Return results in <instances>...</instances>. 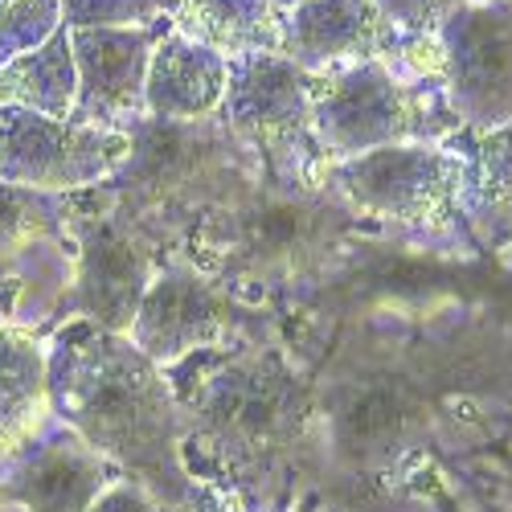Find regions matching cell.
<instances>
[{
	"label": "cell",
	"instance_id": "obj_1",
	"mask_svg": "<svg viewBox=\"0 0 512 512\" xmlns=\"http://www.w3.org/2000/svg\"><path fill=\"white\" fill-rule=\"evenodd\" d=\"M46 357L54 418L103 459L132 467L156 500H181L189 492L177 459L181 414L160 365L127 336L91 324L62 336Z\"/></svg>",
	"mask_w": 512,
	"mask_h": 512
},
{
	"label": "cell",
	"instance_id": "obj_2",
	"mask_svg": "<svg viewBox=\"0 0 512 512\" xmlns=\"http://www.w3.org/2000/svg\"><path fill=\"white\" fill-rule=\"evenodd\" d=\"M132 152L111 177L127 197L152 209H197L222 197L234 160V132L226 123H160L140 119L127 127Z\"/></svg>",
	"mask_w": 512,
	"mask_h": 512
},
{
	"label": "cell",
	"instance_id": "obj_3",
	"mask_svg": "<svg viewBox=\"0 0 512 512\" xmlns=\"http://www.w3.org/2000/svg\"><path fill=\"white\" fill-rule=\"evenodd\" d=\"M66 197L0 181V320L37 324L62 312L74 267L62 254Z\"/></svg>",
	"mask_w": 512,
	"mask_h": 512
},
{
	"label": "cell",
	"instance_id": "obj_4",
	"mask_svg": "<svg viewBox=\"0 0 512 512\" xmlns=\"http://www.w3.org/2000/svg\"><path fill=\"white\" fill-rule=\"evenodd\" d=\"M324 185L349 209L398 226H443L455 209L463 168L426 144H386L353 160H336Z\"/></svg>",
	"mask_w": 512,
	"mask_h": 512
},
{
	"label": "cell",
	"instance_id": "obj_5",
	"mask_svg": "<svg viewBox=\"0 0 512 512\" xmlns=\"http://www.w3.org/2000/svg\"><path fill=\"white\" fill-rule=\"evenodd\" d=\"M127 152H132L127 132L78 127L25 107H0V181L9 185L66 197L111 181Z\"/></svg>",
	"mask_w": 512,
	"mask_h": 512
},
{
	"label": "cell",
	"instance_id": "obj_6",
	"mask_svg": "<svg viewBox=\"0 0 512 512\" xmlns=\"http://www.w3.org/2000/svg\"><path fill=\"white\" fill-rule=\"evenodd\" d=\"M414 111L406 87L386 58H369L345 70L312 78V136L332 160L406 144Z\"/></svg>",
	"mask_w": 512,
	"mask_h": 512
},
{
	"label": "cell",
	"instance_id": "obj_7",
	"mask_svg": "<svg viewBox=\"0 0 512 512\" xmlns=\"http://www.w3.org/2000/svg\"><path fill=\"white\" fill-rule=\"evenodd\" d=\"M435 41L455 111L484 127L512 123V0H463Z\"/></svg>",
	"mask_w": 512,
	"mask_h": 512
},
{
	"label": "cell",
	"instance_id": "obj_8",
	"mask_svg": "<svg viewBox=\"0 0 512 512\" xmlns=\"http://www.w3.org/2000/svg\"><path fill=\"white\" fill-rule=\"evenodd\" d=\"M152 275V254L136 226L119 218H95L78 230L74 279L62 312H74L82 324L99 332L127 336Z\"/></svg>",
	"mask_w": 512,
	"mask_h": 512
},
{
	"label": "cell",
	"instance_id": "obj_9",
	"mask_svg": "<svg viewBox=\"0 0 512 512\" xmlns=\"http://www.w3.org/2000/svg\"><path fill=\"white\" fill-rule=\"evenodd\" d=\"M222 119L234 136L271 152L275 164L312 136V74L283 54L226 58Z\"/></svg>",
	"mask_w": 512,
	"mask_h": 512
},
{
	"label": "cell",
	"instance_id": "obj_10",
	"mask_svg": "<svg viewBox=\"0 0 512 512\" xmlns=\"http://www.w3.org/2000/svg\"><path fill=\"white\" fill-rule=\"evenodd\" d=\"M152 25L127 29H70V50L78 70V95L70 123L127 132L144 115V82L156 50Z\"/></svg>",
	"mask_w": 512,
	"mask_h": 512
},
{
	"label": "cell",
	"instance_id": "obj_11",
	"mask_svg": "<svg viewBox=\"0 0 512 512\" xmlns=\"http://www.w3.org/2000/svg\"><path fill=\"white\" fill-rule=\"evenodd\" d=\"M107 488V463L70 426L41 431L0 455V512H91Z\"/></svg>",
	"mask_w": 512,
	"mask_h": 512
},
{
	"label": "cell",
	"instance_id": "obj_12",
	"mask_svg": "<svg viewBox=\"0 0 512 512\" xmlns=\"http://www.w3.org/2000/svg\"><path fill=\"white\" fill-rule=\"evenodd\" d=\"M230 332V300L193 267H168L152 275L127 340L156 365H173L209 349Z\"/></svg>",
	"mask_w": 512,
	"mask_h": 512
},
{
	"label": "cell",
	"instance_id": "obj_13",
	"mask_svg": "<svg viewBox=\"0 0 512 512\" xmlns=\"http://www.w3.org/2000/svg\"><path fill=\"white\" fill-rule=\"evenodd\" d=\"M295 422L291 377L267 369L263 361L238 365L209 386L201 406V431L238 463L279 451Z\"/></svg>",
	"mask_w": 512,
	"mask_h": 512
},
{
	"label": "cell",
	"instance_id": "obj_14",
	"mask_svg": "<svg viewBox=\"0 0 512 512\" xmlns=\"http://www.w3.org/2000/svg\"><path fill=\"white\" fill-rule=\"evenodd\" d=\"M328 209L308 193H271L230 205L218 226L226 238L213 246L222 250V267H246V271H295L304 259L320 250L328 230Z\"/></svg>",
	"mask_w": 512,
	"mask_h": 512
},
{
	"label": "cell",
	"instance_id": "obj_15",
	"mask_svg": "<svg viewBox=\"0 0 512 512\" xmlns=\"http://www.w3.org/2000/svg\"><path fill=\"white\" fill-rule=\"evenodd\" d=\"M398 29L373 0H304L279 21V54L320 78L369 58H386Z\"/></svg>",
	"mask_w": 512,
	"mask_h": 512
},
{
	"label": "cell",
	"instance_id": "obj_16",
	"mask_svg": "<svg viewBox=\"0 0 512 512\" xmlns=\"http://www.w3.org/2000/svg\"><path fill=\"white\" fill-rule=\"evenodd\" d=\"M226 99V58L201 41L168 29L148 62L144 115L160 123L213 119Z\"/></svg>",
	"mask_w": 512,
	"mask_h": 512
},
{
	"label": "cell",
	"instance_id": "obj_17",
	"mask_svg": "<svg viewBox=\"0 0 512 512\" xmlns=\"http://www.w3.org/2000/svg\"><path fill=\"white\" fill-rule=\"evenodd\" d=\"M50 357L25 324L0 320V455L33 443L50 426Z\"/></svg>",
	"mask_w": 512,
	"mask_h": 512
},
{
	"label": "cell",
	"instance_id": "obj_18",
	"mask_svg": "<svg viewBox=\"0 0 512 512\" xmlns=\"http://www.w3.org/2000/svg\"><path fill=\"white\" fill-rule=\"evenodd\" d=\"M279 21L271 0H173L168 9V25L222 58L279 54Z\"/></svg>",
	"mask_w": 512,
	"mask_h": 512
},
{
	"label": "cell",
	"instance_id": "obj_19",
	"mask_svg": "<svg viewBox=\"0 0 512 512\" xmlns=\"http://www.w3.org/2000/svg\"><path fill=\"white\" fill-rule=\"evenodd\" d=\"M78 95V70L70 29H58L46 46L0 66V107H25L50 119H70Z\"/></svg>",
	"mask_w": 512,
	"mask_h": 512
},
{
	"label": "cell",
	"instance_id": "obj_20",
	"mask_svg": "<svg viewBox=\"0 0 512 512\" xmlns=\"http://www.w3.org/2000/svg\"><path fill=\"white\" fill-rule=\"evenodd\" d=\"M58 29H66L62 0H0V66L46 46Z\"/></svg>",
	"mask_w": 512,
	"mask_h": 512
},
{
	"label": "cell",
	"instance_id": "obj_21",
	"mask_svg": "<svg viewBox=\"0 0 512 512\" xmlns=\"http://www.w3.org/2000/svg\"><path fill=\"white\" fill-rule=\"evenodd\" d=\"M173 0H62L66 29H127L168 21Z\"/></svg>",
	"mask_w": 512,
	"mask_h": 512
},
{
	"label": "cell",
	"instance_id": "obj_22",
	"mask_svg": "<svg viewBox=\"0 0 512 512\" xmlns=\"http://www.w3.org/2000/svg\"><path fill=\"white\" fill-rule=\"evenodd\" d=\"M377 13L386 17L398 33L414 37H435L439 25L463 5V0H373Z\"/></svg>",
	"mask_w": 512,
	"mask_h": 512
},
{
	"label": "cell",
	"instance_id": "obj_23",
	"mask_svg": "<svg viewBox=\"0 0 512 512\" xmlns=\"http://www.w3.org/2000/svg\"><path fill=\"white\" fill-rule=\"evenodd\" d=\"M91 512H181V508H164V500H156L140 484H107L91 504Z\"/></svg>",
	"mask_w": 512,
	"mask_h": 512
},
{
	"label": "cell",
	"instance_id": "obj_24",
	"mask_svg": "<svg viewBox=\"0 0 512 512\" xmlns=\"http://www.w3.org/2000/svg\"><path fill=\"white\" fill-rule=\"evenodd\" d=\"M271 5H275L279 13H287V9H295V5H304V0H271Z\"/></svg>",
	"mask_w": 512,
	"mask_h": 512
}]
</instances>
